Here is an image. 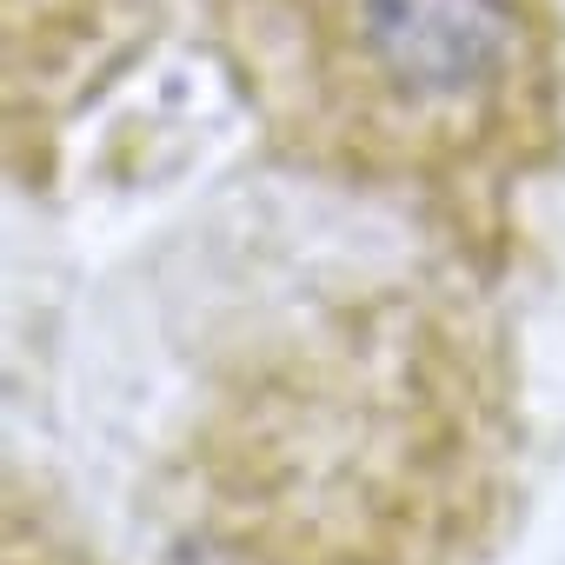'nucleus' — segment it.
<instances>
[{
	"mask_svg": "<svg viewBox=\"0 0 565 565\" xmlns=\"http://www.w3.org/2000/svg\"><path fill=\"white\" fill-rule=\"evenodd\" d=\"M519 380L466 287L313 307L180 452L186 565H486L519 499Z\"/></svg>",
	"mask_w": 565,
	"mask_h": 565,
	"instance_id": "nucleus-1",
	"label": "nucleus"
},
{
	"mask_svg": "<svg viewBox=\"0 0 565 565\" xmlns=\"http://www.w3.org/2000/svg\"><path fill=\"white\" fill-rule=\"evenodd\" d=\"M233 100L294 173L499 233L565 160L558 0H193Z\"/></svg>",
	"mask_w": 565,
	"mask_h": 565,
	"instance_id": "nucleus-2",
	"label": "nucleus"
}]
</instances>
